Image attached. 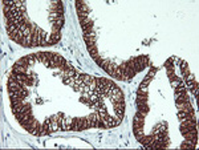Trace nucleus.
Listing matches in <instances>:
<instances>
[{"label":"nucleus","instance_id":"f257e3e1","mask_svg":"<svg viewBox=\"0 0 199 150\" xmlns=\"http://www.w3.org/2000/svg\"><path fill=\"white\" fill-rule=\"evenodd\" d=\"M137 108H138L139 113H142L143 116H146L149 112H150V106L147 105V102H139V101H137Z\"/></svg>","mask_w":199,"mask_h":150},{"label":"nucleus","instance_id":"f03ea898","mask_svg":"<svg viewBox=\"0 0 199 150\" xmlns=\"http://www.w3.org/2000/svg\"><path fill=\"white\" fill-rule=\"evenodd\" d=\"M145 117H146V116H143L142 113L137 112V114L134 116V118H133V124H134V125H141V126H143V125H145Z\"/></svg>","mask_w":199,"mask_h":150},{"label":"nucleus","instance_id":"7ed1b4c3","mask_svg":"<svg viewBox=\"0 0 199 150\" xmlns=\"http://www.w3.org/2000/svg\"><path fill=\"white\" fill-rule=\"evenodd\" d=\"M178 118H179V121L182 120H186V118H193L195 117V113H189V112H185V110H178Z\"/></svg>","mask_w":199,"mask_h":150},{"label":"nucleus","instance_id":"20e7f679","mask_svg":"<svg viewBox=\"0 0 199 150\" xmlns=\"http://www.w3.org/2000/svg\"><path fill=\"white\" fill-rule=\"evenodd\" d=\"M194 148H197V145L189 140H185L181 144V149H194Z\"/></svg>","mask_w":199,"mask_h":150},{"label":"nucleus","instance_id":"39448f33","mask_svg":"<svg viewBox=\"0 0 199 150\" xmlns=\"http://www.w3.org/2000/svg\"><path fill=\"white\" fill-rule=\"evenodd\" d=\"M174 60H175V57H170V59L166 60L165 68L166 69H174Z\"/></svg>","mask_w":199,"mask_h":150},{"label":"nucleus","instance_id":"423d86ee","mask_svg":"<svg viewBox=\"0 0 199 150\" xmlns=\"http://www.w3.org/2000/svg\"><path fill=\"white\" fill-rule=\"evenodd\" d=\"M89 55H90V57H92L93 60H96L97 57H99V55H98V48L97 47H93L92 49H89Z\"/></svg>","mask_w":199,"mask_h":150}]
</instances>
